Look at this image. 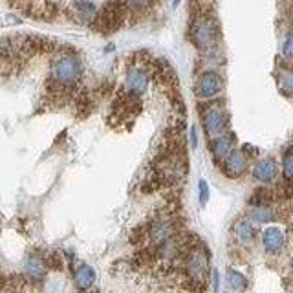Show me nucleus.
<instances>
[{
  "label": "nucleus",
  "mask_w": 293,
  "mask_h": 293,
  "mask_svg": "<svg viewBox=\"0 0 293 293\" xmlns=\"http://www.w3.org/2000/svg\"><path fill=\"white\" fill-rule=\"evenodd\" d=\"M81 76H83V68H81V60L77 57L64 53L53 59L50 77L55 88H60V90L74 88L81 81Z\"/></svg>",
  "instance_id": "obj_1"
},
{
  "label": "nucleus",
  "mask_w": 293,
  "mask_h": 293,
  "mask_svg": "<svg viewBox=\"0 0 293 293\" xmlns=\"http://www.w3.org/2000/svg\"><path fill=\"white\" fill-rule=\"evenodd\" d=\"M185 273L191 280V288H202L209 278V256L203 248L189 249L185 255Z\"/></svg>",
  "instance_id": "obj_2"
},
{
  "label": "nucleus",
  "mask_w": 293,
  "mask_h": 293,
  "mask_svg": "<svg viewBox=\"0 0 293 293\" xmlns=\"http://www.w3.org/2000/svg\"><path fill=\"white\" fill-rule=\"evenodd\" d=\"M216 35H218L216 24L205 13L196 17L195 20H193V24H191V40L200 50H207V48H211V46L215 44Z\"/></svg>",
  "instance_id": "obj_3"
},
{
  "label": "nucleus",
  "mask_w": 293,
  "mask_h": 293,
  "mask_svg": "<svg viewBox=\"0 0 293 293\" xmlns=\"http://www.w3.org/2000/svg\"><path fill=\"white\" fill-rule=\"evenodd\" d=\"M174 238H176V224L171 216H159L149 224L147 240L152 249H159Z\"/></svg>",
  "instance_id": "obj_4"
},
{
  "label": "nucleus",
  "mask_w": 293,
  "mask_h": 293,
  "mask_svg": "<svg viewBox=\"0 0 293 293\" xmlns=\"http://www.w3.org/2000/svg\"><path fill=\"white\" fill-rule=\"evenodd\" d=\"M127 2H110L108 6H105V9L98 13L96 17V28L98 30H105V31H114L117 30L125 19V13H127Z\"/></svg>",
  "instance_id": "obj_5"
},
{
  "label": "nucleus",
  "mask_w": 293,
  "mask_h": 293,
  "mask_svg": "<svg viewBox=\"0 0 293 293\" xmlns=\"http://www.w3.org/2000/svg\"><path fill=\"white\" fill-rule=\"evenodd\" d=\"M227 112L222 105H211L203 114V128L213 137L226 134L227 128Z\"/></svg>",
  "instance_id": "obj_6"
},
{
  "label": "nucleus",
  "mask_w": 293,
  "mask_h": 293,
  "mask_svg": "<svg viewBox=\"0 0 293 293\" xmlns=\"http://www.w3.org/2000/svg\"><path fill=\"white\" fill-rule=\"evenodd\" d=\"M222 90V77L218 72H203L195 83V96L198 99H211Z\"/></svg>",
  "instance_id": "obj_7"
},
{
  "label": "nucleus",
  "mask_w": 293,
  "mask_h": 293,
  "mask_svg": "<svg viewBox=\"0 0 293 293\" xmlns=\"http://www.w3.org/2000/svg\"><path fill=\"white\" fill-rule=\"evenodd\" d=\"M147 84H149L147 70L141 66H136L127 74L123 88H125V94H127L128 98H139L143 92L147 90Z\"/></svg>",
  "instance_id": "obj_8"
},
{
  "label": "nucleus",
  "mask_w": 293,
  "mask_h": 293,
  "mask_svg": "<svg viewBox=\"0 0 293 293\" xmlns=\"http://www.w3.org/2000/svg\"><path fill=\"white\" fill-rule=\"evenodd\" d=\"M222 171L227 178H238L248 171V156L244 151H231L224 161H222Z\"/></svg>",
  "instance_id": "obj_9"
},
{
  "label": "nucleus",
  "mask_w": 293,
  "mask_h": 293,
  "mask_svg": "<svg viewBox=\"0 0 293 293\" xmlns=\"http://www.w3.org/2000/svg\"><path fill=\"white\" fill-rule=\"evenodd\" d=\"M288 244L286 233L278 227H268L262 233V248L268 255H278L282 253Z\"/></svg>",
  "instance_id": "obj_10"
},
{
  "label": "nucleus",
  "mask_w": 293,
  "mask_h": 293,
  "mask_svg": "<svg viewBox=\"0 0 293 293\" xmlns=\"http://www.w3.org/2000/svg\"><path fill=\"white\" fill-rule=\"evenodd\" d=\"M253 176H255V180L262 181V183H270V181L275 180V176H277L275 159L264 158L260 161H256L255 167H253Z\"/></svg>",
  "instance_id": "obj_11"
},
{
  "label": "nucleus",
  "mask_w": 293,
  "mask_h": 293,
  "mask_svg": "<svg viewBox=\"0 0 293 293\" xmlns=\"http://www.w3.org/2000/svg\"><path fill=\"white\" fill-rule=\"evenodd\" d=\"M234 147V136L226 132V134L218 136L216 141L213 143V147H211V151H213V156L216 161H224V159L229 156V152L233 151Z\"/></svg>",
  "instance_id": "obj_12"
},
{
  "label": "nucleus",
  "mask_w": 293,
  "mask_h": 293,
  "mask_svg": "<svg viewBox=\"0 0 293 293\" xmlns=\"http://www.w3.org/2000/svg\"><path fill=\"white\" fill-rule=\"evenodd\" d=\"M24 275L28 280H33V282H39V280H42L46 275V262L44 258H40V256L33 255L30 256L26 264H24Z\"/></svg>",
  "instance_id": "obj_13"
},
{
  "label": "nucleus",
  "mask_w": 293,
  "mask_h": 293,
  "mask_svg": "<svg viewBox=\"0 0 293 293\" xmlns=\"http://www.w3.org/2000/svg\"><path fill=\"white\" fill-rule=\"evenodd\" d=\"M72 11H74V17L81 22H90V20H96L98 17V8L88 0H76L72 4Z\"/></svg>",
  "instance_id": "obj_14"
},
{
  "label": "nucleus",
  "mask_w": 293,
  "mask_h": 293,
  "mask_svg": "<svg viewBox=\"0 0 293 293\" xmlns=\"http://www.w3.org/2000/svg\"><path fill=\"white\" fill-rule=\"evenodd\" d=\"M234 236L236 240L240 242L242 246H249L251 242L255 240V227L249 220H240L236 227H234Z\"/></svg>",
  "instance_id": "obj_15"
},
{
  "label": "nucleus",
  "mask_w": 293,
  "mask_h": 293,
  "mask_svg": "<svg viewBox=\"0 0 293 293\" xmlns=\"http://www.w3.org/2000/svg\"><path fill=\"white\" fill-rule=\"evenodd\" d=\"M94 280H96V273H94V270H92L90 266L84 264V266H81V268L76 271V286L79 290H88V288H92Z\"/></svg>",
  "instance_id": "obj_16"
},
{
  "label": "nucleus",
  "mask_w": 293,
  "mask_h": 293,
  "mask_svg": "<svg viewBox=\"0 0 293 293\" xmlns=\"http://www.w3.org/2000/svg\"><path fill=\"white\" fill-rule=\"evenodd\" d=\"M249 216L255 222H273L275 220V211L268 203H258L249 211Z\"/></svg>",
  "instance_id": "obj_17"
},
{
  "label": "nucleus",
  "mask_w": 293,
  "mask_h": 293,
  "mask_svg": "<svg viewBox=\"0 0 293 293\" xmlns=\"http://www.w3.org/2000/svg\"><path fill=\"white\" fill-rule=\"evenodd\" d=\"M282 174L286 181L293 183V147H288L282 154Z\"/></svg>",
  "instance_id": "obj_18"
},
{
  "label": "nucleus",
  "mask_w": 293,
  "mask_h": 293,
  "mask_svg": "<svg viewBox=\"0 0 293 293\" xmlns=\"http://www.w3.org/2000/svg\"><path fill=\"white\" fill-rule=\"evenodd\" d=\"M226 282L231 290H242V288H246V277L234 270H229L226 273Z\"/></svg>",
  "instance_id": "obj_19"
},
{
  "label": "nucleus",
  "mask_w": 293,
  "mask_h": 293,
  "mask_svg": "<svg viewBox=\"0 0 293 293\" xmlns=\"http://www.w3.org/2000/svg\"><path fill=\"white\" fill-rule=\"evenodd\" d=\"M127 2L128 9H134V11H145L152 6L154 0H125Z\"/></svg>",
  "instance_id": "obj_20"
},
{
  "label": "nucleus",
  "mask_w": 293,
  "mask_h": 293,
  "mask_svg": "<svg viewBox=\"0 0 293 293\" xmlns=\"http://www.w3.org/2000/svg\"><path fill=\"white\" fill-rule=\"evenodd\" d=\"M282 55L286 59H293V30L286 35L284 46H282Z\"/></svg>",
  "instance_id": "obj_21"
},
{
  "label": "nucleus",
  "mask_w": 293,
  "mask_h": 293,
  "mask_svg": "<svg viewBox=\"0 0 293 293\" xmlns=\"http://www.w3.org/2000/svg\"><path fill=\"white\" fill-rule=\"evenodd\" d=\"M207 200H209V187H207V183L205 181H200V203L202 205H205L207 203Z\"/></svg>",
  "instance_id": "obj_22"
},
{
  "label": "nucleus",
  "mask_w": 293,
  "mask_h": 293,
  "mask_svg": "<svg viewBox=\"0 0 293 293\" xmlns=\"http://www.w3.org/2000/svg\"><path fill=\"white\" fill-rule=\"evenodd\" d=\"M180 2H181V0H173V6H174V8H176V6L180 4Z\"/></svg>",
  "instance_id": "obj_23"
},
{
  "label": "nucleus",
  "mask_w": 293,
  "mask_h": 293,
  "mask_svg": "<svg viewBox=\"0 0 293 293\" xmlns=\"http://www.w3.org/2000/svg\"><path fill=\"white\" fill-rule=\"evenodd\" d=\"M292 270H293V256H292Z\"/></svg>",
  "instance_id": "obj_24"
}]
</instances>
